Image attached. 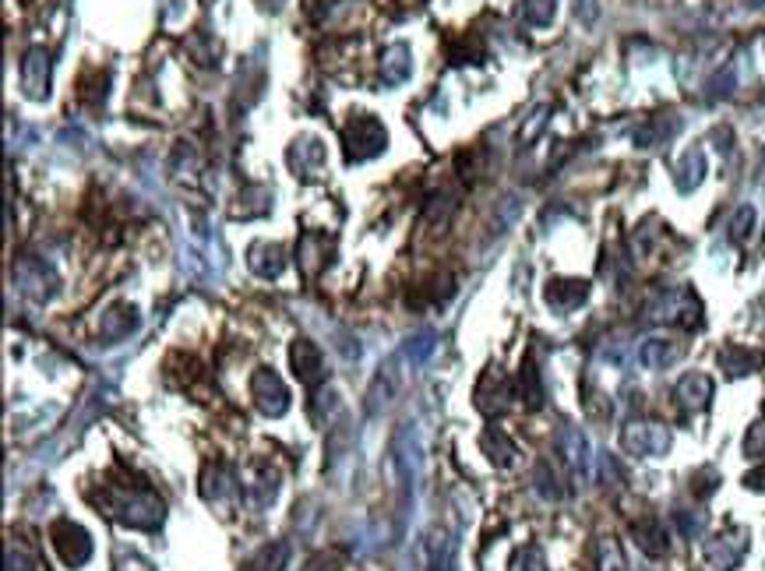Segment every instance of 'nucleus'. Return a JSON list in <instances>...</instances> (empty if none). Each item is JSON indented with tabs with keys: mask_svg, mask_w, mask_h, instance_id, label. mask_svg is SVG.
Wrapping results in <instances>:
<instances>
[{
	"mask_svg": "<svg viewBox=\"0 0 765 571\" xmlns=\"http://www.w3.org/2000/svg\"><path fill=\"white\" fill-rule=\"evenodd\" d=\"M92 505L106 515V519L120 522L127 529H142V533H156L163 526V501L142 483H99V494H92Z\"/></svg>",
	"mask_w": 765,
	"mask_h": 571,
	"instance_id": "obj_1",
	"label": "nucleus"
},
{
	"mask_svg": "<svg viewBox=\"0 0 765 571\" xmlns=\"http://www.w3.org/2000/svg\"><path fill=\"white\" fill-rule=\"evenodd\" d=\"M646 318L667 321V325H681V328H699L702 304L688 286H656L646 297Z\"/></svg>",
	"mask_w": 765,
	"mask_h": 571,
	"instance_id": "obj_2",
	"label": "nucleus"
},
{
	"mask_svg": "<svg viewBox=\"0 0 765 571\" xmlns=\"http://www.w3.org/2000/svg\"><path fill=\"white\" fill-rule=\"evenodd\" d=\"M342 141H346V163H367V159L381 156V152L388 149V131L385 124H381L378 117H371V113H360V117H353V124L346 127V134H342Z\"/></svg>",
	"mask_w": 765,
	"mask_h": 571,
	"instance_id": "obj_3",
	"label": "nucleus"
},
{
	"mask_svg": "<svg viewBox=\"0 0 765 571\" xmlns=\"http://www.w3.org/2000/svg\"><path fill=\"white\" fill-rule=\"evenodd\" d=\"M670 445H674L670 431L653 420H632L621 431V448L628 455H639V459H660L670 452Z\"/></svg>",
	"mask_w": 765,
	"mask_h": 571,
	"instance_id": "obj_4",
	"label": "nucleus"
},
{
	"mask_svg": "<svg viewBox=\"0 0 765 571\" xmlns=\"http://www.w3.org/2000/svg\"><path fill=\"white\" fill-rule=\"evenodd\" d=\"M50 543L67 568H82L92 561V536L75 519H57L50 526Z\"/></svg>",
	"mask_w": 765,
	"mask_h": 571,
	"instance_id": "obj_5",
	"label": "nucleus"
},
{
	"mask_svg": "<svg viewBox=\"0 0 765 571\" xmlns=\"http://www.w3.org/2000/svg\"><path fill=\"white\" fill-rule=\"evenodd\" d=\"M201 497H205L212 508H223V512L230 505H237L240 497H244V487H240L233 466H226V462H208L205 473H201Z\"/></svg>",
	"mask_w": 765,
	"mask_h": 571,
	"instance_id": "obj_6",
	"label": "nucleus"
},
{
	"mask_svg": "<svg viewBox=\"0 0 765 571\" xmlns=\"http://www.w3.org/2000/svg\"><path fill=\"white\" fill-rule=\"evenodd\" d=\"M247 388H251L254 406L265 416H283L290 409V388H286V381L272 367H258L251 374V381H247Z\"/></svg>",
	"mask_w": 765,
	"mask_h": 571,
	"instance_id": "obj_7",
	"label": "nucleus"
},
{
	"mask_svg": "<svg viewBox=\"0 0 765 571\" xmlns=\"http://www.w3.org/2000/svg\"><path fill=\"white\" fill-rule=\"evenodd\" d=\"M748 554V529H723L702 547V561L713 571H734Z\"/></svg>",
	"mask_w": 765,
	"mask_h": 571,
	"instance_id": "obj_8",
	"label": "nucleus"
},
{
	"mask_svg": "<svg viewBox=\"0 0 765 571\" xmlns=\"http://www.w3.org/2000/svg\"><path fill=\"white\" fill-rule=\"evenodd\" d=\"M240 487H244V505L251 512H265L279 497V469H272L268 462H254L240 480Z\"/></svg>",
	"mask_w": 765,
	"mask_h": 571,
	"instance_id": "obj_9",
	"label": "nucleus"
},
{
	"mask_svg": "<svg viewBox=\"0 0 765 571\" xmlns=\"http://www.w3.org/2000/svg\"><path fill=\"white\" fill-rule=\"evenodd\" d=\"M473 399H476V409H480L483 416H498V413H505V409L512 406V399H515V385H512V378H508L505 371H494V367H491V371H487L480 381H476Z\"/></svg>",
	"mask_w": 765,
	"mask_h": 571,
	"instance_id": "obj_10",
	"label": "nucleus"
},
{
	"mask_svg": "<svg viewBox=\"0 0 765 571\" xmlns=\"http://www.w3.org/2000/svg\"><path fill=\"white\" fill-rule=\"evenodd\" d=\"M15 282L22 286L25 297H32L36 304L50 300L53 293H57V286H60L57 272H53V268L46 265V261H39V258H25L22 265L15 268Z\"/></svg>",
	"mask_w": 765,
	"mask_h": 571,
	"instance_id": "obj_11",
	"label": "nucleus"
},
{
	"mask_svg": "<svg viewBox=\"0 0 765 571\" xmlns=\"http://www.w3.org/2000/svg\"><path fill=\"white\" fill-rule=\"evenodd\" d=\"M22 89L29 99H46L50 96V53L46 46H32L22 57Z\"/></svg>",
	"mask_w": 765,
	"mask_h": 571,
	"instance_id": "obj_12",
	"label": "nucleus"
},
{
	"mask_svg": "<svg viewBox=\"0 0 765 571\" xmlns=\"http://www.w3.org/2000/svg\"><path fill=\"white\" fill-rule=\"evenodd\" d=\"M713 392H716L713 378L702 371H688L684 378H677V385H674V399L684 413H702V409L713 402Z\"/></svg>",
	"mask_w": 765,
	"mask_h": 571,
	"instance_id": "obj_13",
	"label": "nucleus"
},
{
	"mask_svg": "<svg viewBox=\"0 0 765 571\" xmlns=\"http://www.w3.org/2000/svg\"><path fill=\"white\" fill-rule=\"evenodd\" d=\"M558 452H561V459H565V466L572 469L575 480H586L589 466H593V455H589V441H586V434H582L579 427H572V423L561 427L558 431Z\"/></svg>",
	"mask_w": 765,
	"mask_h": 571,
	"instance_id": "obj_14",
	"label": "nucleus"
},
{
	"mask_svg": "<svg viewBox=\"0 0 765 571\" xmlns=\"http://www.w3.org/2000/svg\"><path fill=\"white\" fill-rule=\"evenodd\" d=\"M543 300H547L550 311L572 314L589 300V282L586 279H550L547 286H543Z\"/></svg>",
	"mask_w": 765,
	"mask_h": 571,
	"instance_id": "obj_15",
	"label": "nucleus"
},
{
	"mask_svg": "<svg viewBox=\"0 0 765 571\" xmlns=\"http://www.w3.org/2000/svg\"><path fill=\"white\" fill-rule=\"evenodd\" d=\"M290 364H293V374H297L300 385L307 388H318L321 378H325V356L321 349L314 346L311 339H297L290 346Z\"/></svg>",
	"mask_w": 765,
	"mask_h": 571,
	"instance_id": "obj_16",
	"label": "nucleus"
},
{
	"mask_svg": "<svg viewBox=\"0 0 765 571\" xmlns=\"http://www.w3.org/2000/svg\"><path fill=\"white\" fill-rule=\"evenodd\" d=\"M138 325H142V318H138V307L134 304H110L103 311V318H99V339L103 342H124L131 332H138Z\"/></svg>",
	"mask_w": 765,
	"mask_h": 571,
	"instance_id": "obj_17",
	"label": "nucleus"
},
{
	"mask_svg": "<svg viewBox=\"0 0 765 571\" xmlns=\"http://www.w3.org/2000/svg\"><path fill=\"white\" fill-rule=\"evenodd\" d=\"M332 261V240L325 233H304L297 244V265L307 279H318Z\"/></svg>",
	"mask_w": 765,
	"mask_h": 571,
	"instance_id": "obj_18",
	"label": "nucleus"
},
{
	"mask_svg": "<svg viewBox=\"0 0 765 571\" xmlns=\"http://www.w3.org/2000/svg\"><path fill=\"white\" fill-rule=\"evenodd\" d=\"M247 268L261 279H279L286 268V247L275 240H254L247 247Z\"/></svg>",
	"mask_w": 765,
	"mask_h": 571,
	"instance_id": "obj_19",
	"label": "nucleus"
},
{
	"mask_svg": "<svg viewBox=\"0 0 765 571\" xmlns=\"http://www.w3.org/2000/svg\"><path fill=\"white\" fill-rule=\"evenodd\" d=\"M681 356H684V342L663 339V335H653V339H646L639 346V360L646 371H667V367H674Z\"/></svg>",
	"mask_w": 765,
	"mask_h": 571,
	"instance_id": "obj_20",
	"label": "nucleus"
},
{
	"mask_svg": "<svg viewBox=\"0 0 765 571\" xmlns=\"http://www.w3.org/2000/svg\"><path fill=\"white\" fill-rule=\"evenodd\" d=\"M716 360H720L727 378H744V374H755L758 367H762V353H758V349H748V346H737V342L723 346Z\"/></svg>",
	"mask_w": 765,
	"mask_h": 571,
	"instance_id": "obj_21",
	"label": "nucleus"
},
{
	"mask_svg": "<svg viewBox=\"0 0 765 571\" xmlns=\"http://www.w3.org/2000/svg\"><path fill=\"white\" fill-rule=\"evenodd\" d=\"M480 452L491 459V466L508 469V466H515V455H519V448H515V441L508 438L501 427H487V431L480 434Z\"/></svg>",
	"mask_w": 765,
	"mask_h": 571,
	"instance_id": "obj_22",
	"label": "nucleus"
},
{
	"mask_svg": "<svg viewBox=\"0 0 765 571\" xmlns=\"http://www.w3.org/2000/svg\"><path fill=\"white\" fill-rule=\"evenodd\" d=\"M632 536L635 543H639V550L646 557H663L670 550V540H667V529L660 526V519H653V515H646V519L632 522Z\"/></svg>",
	"mask_w": 765,
	"mask_h": 571,
	"instance_id": "obj_23",
	"label": "nucleus"
},
{
	"mask_svg": "<svg viewBox=\"0 0 765 571\" xmlns=\"http://www.w3.org/2000/svg\"><path fill=\"white\" fill-rule=\"evenodd\" d=\"M413 75V60H409V46L406 43H392L381 53V82L385 85H402Z\"/></svg>",
	"mask_w": 765,
	"mask_h": 571,
	"instance_id": "obj_24",
	"label": "nucleus"
},
{
	"mask_svg": "<svg viewBox=\"0 0 765 571\" xmlns=\"http://www.w3.org/2000/svg\"><path fill=\"white\" fill-rule=\"evenodd\" d=\"M325 163V145L318 138H300L293 141L290 149V166L297 170V177H314Z\"/></svg>",
	"mask_w": 765,
	"mask_h": 571,
	"instance_id": "obj_25",
	"label": "nucleus"
},
{
	"mask_svg": "<svg viewBox=\"0 0 765 571\" xmlns=\"http://www.w3.org/2000/svg\"><path fill=\"white\" fill-rule=\"evenodd\" d=\"M706 180V156H702V149H691L681 156V163L674 166V184L677 191H695V187Z\"/></svg>",
	"mask_w": 765,
	"mask_h": 571,
	"instance_id": "obj_26",
	"label": "nucleus"
},
{
	"mask_svg": "<svg viewBox=\"0 0 765 571\" xmlns=\"http://www.w3.org/2000/svg\"><path fill=\"white\" fill-rule=\"evenodd\" d=\"M286 564H290V543L275 540V543H265L258 554L247 557L240 571H283Z\"/></svg>",
	"mask_w": 765,
	"mask_h": 571,
	"instance_id": "obj_27",
	"label": "nucleus"
},
{
	"mask_svg": "<svg viewBox=\"0 0 765 571\" xmlns=\"http://www.w3.org/2000/svg\"><path fill=\"white\" fill-rule=\"evenodd\" d=\"M677 127H681V120L677 117H670V120L656 117V120H649L639 134H635V145H639V149H656V145H663L670 134H677Z\"/></svg>",
	"mask_w": 765,
	"mask_h": 571,
	"instance_id": "obj_28",
	"label": "nucleus"
},
{
	"mask_svg": "<svg viewBox=\"0 0 765 571\" xmlns=\"http://www.w3.org/2000/svg\"><path fill=\"white\" fill-rule=\"evenodd\" d=\"M519 388H522V402H526L529 409H540L543 406V381H540V371H536L533 360H526L522 364V374H519Z\"/></svg>",
	"mask_w": 765,
	"mask_h": 571,
	"instance_id": "obj_29",
	"label": "nucleus"
},
{
	"mask_svg": "<svg viewBox=\"0 0 765 571\" xmlns=\"http://www.w3.org/2000/svg\"><path fill=\"white\" fill-rule=\"evenodd\" d=\"M755 208L751 205H741L734 212V219H730V226H727V237H730V244H748V237H751V230H755Z\"/></svg>",
	"mask_w": 765,
	"mask_h": 571,
	"instance_id": "obj_30",
	"label": "nucleus"
},
{
	"mask_svg": "<svg viewBox=\"0 0 765 571\" xmlns=\"http://www.w3.org/2000/svg\"><path fill=\"white\" fill-rule=\"evenodd\" d=\"M522 15H526L529 25L543 29V25L554 22V0H526V8H522Z\"/></svg>",
	"mask_w": 765,
	"mask_h": 571,
	"instance_id": "obj_31",
	"label": "nucleus"
},
{
	"mask_svg": "<svg viewBox=\"0 0 765 571\" xmlns=\"http://www.w3.org/2000/svg\"><path fill=\"white\" fill-rule=\"evenodd\" d=\"M600 571H628L621 547H617V540H610V536L600 540Z\"/></svg>",
	"mask_w": 765,
	"mask_h": 571,
	"instance_id": "obj_32",
	"label": "nucleus"
},
{
	"mask_svg": "<svg viewBox=\"0 0 765 571\" xmlns=\"http://www.w3.org/2000/svg\"><path fill=\"white\" fill-rule=\"evenodd\" d=\"M431 353H434V335L431 332H420L416 339H409V346H406V360H409V364H424Z\"/></svg>",
	"mask_w": 765,
	"mask_h": 571,
	"instance_id": "obj_33",
	"label": "nucleus"
},
{
	"mask_svg": "<svg viewBox=\"0 0 765 571\" xmlns=\"http://www.w3.org/2000/svg\"><path fill=\"white\" fill-rule=\"evenodd\" d=\"M533 480H536V490H540L543 497H550V501H558V497L565 494V490L558 487V476L550 473L547 462H540V466H536V476H533Z\"/></svg>",
	"mask_w": 765,
	"mask_h": 571,
	"instance_id": "obj_34",
	"label": "nucleus"
},
{
	"mask_svg": "<svg viewBox=\"0 0 765 571\" xmlns=\"http://www.w3.org/2000/svg\"><path fill=\"white\" fill-rule=\"evenodd\" d=\"M515 571H547V561H543V550L536 547V543L522 547L519 557H515Z\"/></svg>",
	"mask_w": 765,
	"mask_h": 571,
	"instance_id": "obj_35",
	"label": "nucleus"
},
{
	"mask_svg": "<svg viewBox=\"0 0 765 571\" xmlns=\"http://www.w3.org/2000/svg\"><path fill=\"white\" fill-rule=\"evenodd\" d=\"M8 571H36V561L25 547H15L8 543Z\"/></svg>",
	"mask_w": 765,
	"mask_h": 571,
	"instance_id": "obj_36",
	"label": "nucleus"
},
{
	"mask_svg": "<svg viewBox=\"0 0 765 571\" xmlns=\"http://www.w3.org/2000/svg\"><path fill=\"white\" fill-rule=\"evenodd\" d=\"M744 452L755 455V459L758 455H765V420L755 423V427L748 431V438H744Z\"/></svg>",
	"mask_w": 765,
	"mask_h": 571,
	"instance_id": "obj_37",
	"label": "nucleus"
},
{
	"mask_svg": "<svg viewBox=\"0 0 765 571\" xmlns=\"http://www.w3.org/2000/svg\"><path fill=\"white\" fill-rule=\"evenodd\" d=\"M716 480H720V476H716L713 469H702V473H695V480H691V490L699 497H709L716 490Z\"/></svg>",
	"mask_w": 765,
	"mask_h": 571,
	"instance_id": "obj_38",
	"label": "nucleus"
},
{
	"mask_svg": "<svg viewBox=\"0 0 765 571\" xmlns=\"http://www.w3.org/2000/svg\"><path fill=\"white\" fill-rule=\"evenodd\" d=\"M117 571H156L152 568L145 557H138V554H120L117 557Z\"/></svg>",
	"mask_w": 765,
	"mask_h": 571,
	"instance_id": "obj_39",
	"label": "nucleus"
},
{
	"mask_svg": "<svg viewBox=\"0 0 765 571\" xmlns=\"http://www.w3.org/2000/svg\"><path fill=\"white\" fill-rule=\"evenodd\" d=\"M744 487H748V490H758V494H765V466L751 469V473L744 476Z\"/></svg>",
	"mask_w": 765,
	"mask_h": 571,
	"instance_id": "obj_40",
	"label": "nucleus"
},
{
	"mask_svg": "<svg viewBox=\"0 0 765 571\" xmlns=\"http://www.w3.org/2000/svg\"><path fill=\"white\" fill-rule=\"evenodd\" d=\"M325 564H328V557H318V561L307 564V571H332V568H325Z\"/></svg>",
	"mask_w": 765,
	"mask_h": 571,
	"instance_id": "obj_41",
	"label": "nucleus"
},
{
	"mask_svg": "<svg viewBox=\"0 0 765 571\" xmlns=\"http://www.w3.org/2000/svg\"><path fill=\"white\" fill-rule=\"evenodd\" d=\"M283 4H286V0H265V8H272V11H275V8H283Z\"/></svg>",
	"mask_w": 765,
	"mask_h": 571,
	"instance_id": "obj_42",
	"label": "nucleus"
}]
</instances>
